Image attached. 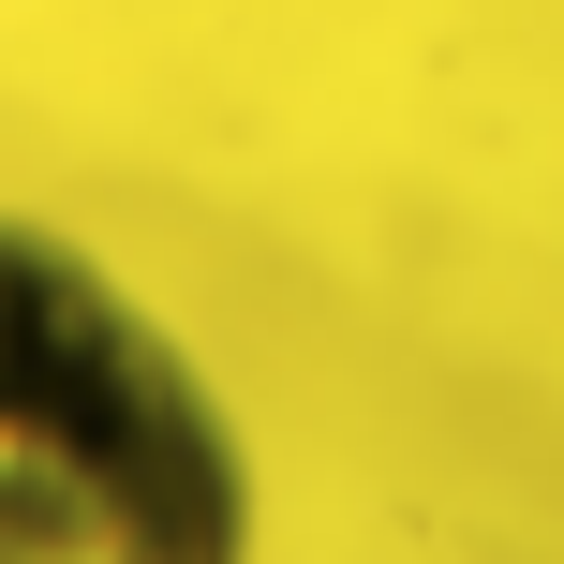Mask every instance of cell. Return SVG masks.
Wrapping results in <instances>:
<instances>
[{
	"label": "cell",
	"mask_w": 564,
	"mask_h": 564,
	"mask_svg": "<svg viewBox=\"0 0 564 564\" xmlns=\"http://www.w3.org/2000/svg\"><path fill=\"white\" fill-rule=\"evenodd\" d=\"M253 535L194 357L75 238L0 224V564H224Z\"/></svg>",
	"instance_id": "obj_1"
}]
</instances>
